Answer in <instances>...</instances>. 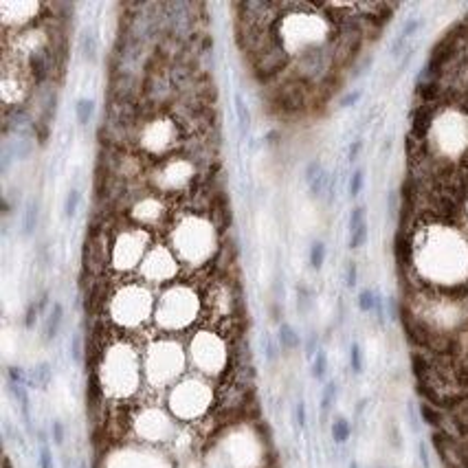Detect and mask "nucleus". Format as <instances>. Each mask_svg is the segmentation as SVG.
<instances>
[{
  "label": "nucleus",
  "instance_id": "obj_40",
  "mask_svg": "<svg viewBox=\"0 0 468 468\" xmlns=\"http://www.w3.org/2000/svg\"><path fill=\"white\" fill-rule=\"evenodd\" d=\"M79 468H88V466H86V462H79Z\"/></svg>",
  "mask_w": 468,
  "mask_h": 468
},
{
  "label": "nucleus",
  "instance_id": "obj_35",
  "mask_svg": "<svg viewBox=\"0 0 468 468\" xmlns=\"http://www.w3.org/2000/svg\"><path fill=\"white\" fill-rule=\"evenodd\" d=\"M363 97V93L361 91H352V93H347L345 97L341 99V106L343 108H349V106H356V101Z\"/></svg>",
  "mask_w": 468,
  "mask_h": 468
},
{
  "label": "nucleus",
  "instance_id": "obj_13",
  "mask_svg": "<svg viewBox=\"0 0 468 468\" xmlns=\"http://www.w3.org/2000/svg\"><path fill=\"white\" fill-rule=\"evenodd\" d=\"M352 436V427H349V422L345 418H337L332 422V439L337 444H345Z\"/></svg>",
  "mask_w": 468,
  "mask_h": 468
},
{
  "label": "nucleus",
  "instance_id": "obj_27",
  "mask_svg": "<svg viewBox=\"0 0 468 468\" xmlns=\"http://www.w3.org/2000/svg\"><path fill=\"white\" fill-rule=\"evenodd\" d=\"M7 376H9V385H25L27 382V376H25V372H22V367L11 365L7 370Z\"/></svg>",
  "mask_w": 468,
  "mask_h": 468
},
{
  "label": "nucleus",
  "instance_id": "obj_29",
  "mask_svg": "<svg viewBox=\"0 0 468 468\" xmlns=\"http://www.w3.org/2000/svg\"><path fill=\"white\" fill-rule=\"evenodd\" d=\"M406 37L405 35H398L394 42H391V46H389V53H391V58H400V55L405 53V49H406Z\"/></svg>",
  "mask_w": 468,
  "mask_h": 468
},
{
  "label": "nucleus",
  "instance_id": "obj_5",
  "mask_svg": "<svg viewBox=\"0 0 468 468\" xmlns=\"http://www.w3.org/2000/svg\"><path fill=\"white\" fill-rule=\"evenodd\" d=\"M280 106L288 112L299 110V108L304 106V97H301L299 88H295V91H292V88H281L280 91Z\"/></svg>",
  "mask_w": 468,
  "mask_h": 468
},
{
  "label": "nucleus",
  "instance_id": "obj_1",
  "mask_svg": "<svg viewBox=\"0 0 468 468\" xmlns=\"http://www.w3.org/2000/svg\"><path fill=\"white\" fill-rule=\"evenodd\" d=\"M439 82L437 79H418V86H415V94H418V99L422 103H427V106H431L433 101L439 97Z\"/></svg>",
  "mask_w": 468,
  "mask_h": 468
},
{
  "label": "nucleus",
  "instance_id": "obj_19",
  "mask_svg": "<svg viewBox=\"0 0 468 468\" xmlns=\"http://www.w3.org/2000/svg\"><path fill=\"white\" fill-rule=\"evenodd\" d=\"M325 187H330V174L323 169V172H321L319 176H316L314 181L310 183V196H312V198H319L321 193H323Z\"/></svg>",
  "mask_w": 468,
  "mask_h": 468
},
{
  "label": "nucleus",
  "instance_id": "obj_6",
  "mask_svg": "<svg viewBox=\"0 0 468 468\" xmlns=\"http://www.w3.org/2000/svg\"><path fill=\"white\" fill-rule=\"evenodd\" d=\"M396 259H398L403 266H409L411 264V255H413V249H411V240L405 231H400L396 235Z\"/></svg>",
  "mask_w": 468,
  "mask_h": 468
},
{
  "label": "nucleus",
  "instance_id": "obj_41",
  "mask_svg": "<svg viewBox=\"0 0 468 468\" xmlns=\"http://www.w3.org/2000/svg\"><path fill=\"white\" fill-rule=\"evenodd\" d=\"M349 468H358V464H356V462H352V464H349Z\"/></svg>",
  "mask_w": 468,
  "mask_h": 468
},
{
  "label": "nucleus",
  "instance_id": "obj_24",
  "mask_svg": "<svg viewBox=\"0 0 468 468\" xmlns=\"http://www.w3.org/2000/svg\"><path fill=\"white\" fill-rule=\"evenodd\" d=\"M361 224H365V207H356V209H352V214H349V233L356 231Z\"/></svg>",
  "mask_w": 468,
  "mask_h": 468
},
{
  "label": "nucleus",
  "instance_id": "obj_28",
  "mask_svg": "<svg viewBox=\"0 0 468 468\" xmlns=\"http://www.w3.org/2000/svg\"><path fill=\"white\" fill-rule=\"evenodd\" d=\"M37 314H40V308H37L35 301H31V304L27 306V312H25V325H27V330H31L33 325H35Z\"/></svg>",
  "mask_w": 468,
  "mask_h": 468
},
{
  "label": "nucleus",
  "instance_id": "obj_30",
  "mask_svg": "<svg viewBox=\"0 0 468 468\" xmlns=\"http://www.w3.org/2000/svg\"><path fill=\"white\" fill-rule=\"evenodd\" d=\"M70 358L75 363H82V339H79V334L70 339Z\"/></svg>",
  "mask_w": 468,
  "mask_h": 468
},
{
  "label": "nucleus",
  "instance_id": "obj_8",
  "mask_svg": "<svg viewBox=\"0 0 468 468\" xmlns=\"http://www.w3.org/2000/svg\"><path fill=\"white\" fill-rule=\"evenodd\" d=\"M277 339H280V345L286 352H290V349H297L301 345V339L299 334L295 332V328L288 323H281L280 325V332H277Z\"/></svg>",
  "mask_w": 468,
  "mask_h": 468
},
{
  "label": "nucleus",
  "instance_id": "obj_37",
  "mask_svg": "<svg viewBox=\"0 0 468 468\" xmlns=\"http://www.w3.org/2000/svg\"><path fill=\"white\" fill-rule=\"evenodd\" d=\"M361 150H363V141H361V139L352 141V145L347 148V158H349V160H356L358 154H361Z\"/></svg>",
  "mask_w": 468,
  "mask_h": 468
},
{
  "label": "nucleus",
  "instance_id": "obj_23",
  "mask_svg": "<svg viewBox=\"0 0 468 468\" xmlns=\"http://www.w3.org/2000/svg\"><path fill=\"white\" fill-rule=\"evenodd\" d=\"M363 183H365V174H363V169H356L352 174V178H349V196L356 198L363 189Z\"/></svg>",
  "mask_w": 468,
  "mask_h": 468
},
{
  "label": "nucleus",
  "instance_id": "obj_3",
  "mask_svg": "<svg viewBox=\"0 0 468 468\" xmlns=\"http://www.w3.org/2000/svg\"><path fill=\"white\" fill-rule=\"evenodd\" d=\"M62 319H64V308H62V304H53V308H51V314H49V319H46V328H44V341H53V339L58 337V332H60V325H62Z\"/></svg>",
  "mask_w": 468,
  "mask_h": 468
},
{
  "label": "nucleus",
  "instance_id": "obj_17",
  "mask_svg": "<svg viewBox=\"0 0 468 468\" xmlns=\"http://www.w3.org/2000/svg\"><path fill=\"white\" fill-rule=\"evenodd\" d=\"M79 200H82V196H79L77 189H70V191L66 193V200H64L66 218H75V214H77V209H79Z\"/></svg>",
  "mask_w": 468,
  "mask_h": 468
},
{
  "label": "nucleus",
  "instance_id": "obj_36",
  "mask_svg": "<svg viewBox=\"0 0 468 468\" xmlns=\"http://www.w3.org/2000/svg\"><path fill=\"white\" fill-rule=\"evenodd\" d=\"M418 455H420V462H422V468H431V457H429V448L424 442L418 444Z\"/></svg>",
  "mask_w": 468,
  "mask_h": 468
},
{
  "label": "nucleus",
  "instance_id": "obj_11",
  "mask_svg": "<svg viewBox=\"0 0 468 468\" xmlns=\"http://www.w3.org/2000/svg\"><path fill=\"white\" fill-rule=\"evenodd\" d=\"M51 378H53V372H51V365L49 363H40V365L33 370V376H31V385L40 387V389H46L51 382Z\"/></svg>",
  "mask_w": 468,
  "mask_h": 468
},
{
  "label": "nucleus",
  "instance_id": "obj_14",
  "mask_svg": "<svg viewBox=\"0 0 468 468\" xmlns=\"http://www.w3.org/2000/svg\"><path fill=\"white\" fill-rule=\"evenodd\" d=\"M325 372H328V356H325V352H316V356L312 358V370L310 374L312 378H316V380H323L325 378Z\"/></svg>",
  "mask_w": 468,
  "mask_h": 468
},
{
  "label": "nucleus",
  "instance_id": "obj_34",
  "mask_svg": "<svg viewBox=\"0 0 468 468\" xmlns=\"http://www.w3.org/2000/svg\"><path fill=\"white\" fill-rule=\"evenodd\" d=\"M316 345H319V337H316V332H310V337H308V341H306V356L308 358H314L316 356Z\"/></svg>",
  "mask_w": 468,
  "mask_h": 468
},
{
  "label": "nucleus",
  "instance_id": "obj_21",
  "mask_svg": "<svg viewBox=\"0 0 468 468\" xmlns=\"http://www.w3.org/2000/svg\"><path fill=\"white\" fill-rule=\"evenodd\" d=\"M365 242H367V222L358 226L356 231H352V235H349V249H361Z\"/></svg>",
  "mask_w": 468,
  "mask_h": 468
},
{
  "label": "nucleus",
  "instance_id": "obj_16",
  "mask_svg": "<svg viewBox=\"0 0 468 468\" xmlns=\"http://www.w3.org/2000/svg\"><path fill=\"white\" fill-rule=\"evenodd\" d=\"M308 257H310V266L319 271V268L323 266V262H325V244L323 242H312Z\"/></svg>",
  "mask_w": 468,
  "mask_h": 468
},
{
  "label": "nucleus",
  "instance_id": "obj_32",
  "mask_svg": "<svg viewBox=\"0 0 468 468\" xmlns=\"http://www.w3.org/2000/svg\"><path fill=\"white\" fill-rule=\"evenodd\" d=\"M51 436H53V442L58 444V446H62V444H64V424L60 422V420H53V427H51Z\"/></svg>",
  "mask_w": 468,
  "mask_h": 468
},
{
  "label": "nucleus",
  "instance_id": "obj_38",
  "mask_svg": "<svg viewBox=\"0 0 468 468\" xmlns=\"http://www.w3.org/2000/svg\"><path fill=\"white\" fill-rule=\"evenodd\" d=\"M406 413H409V424H411V429H413V431L418 433L420 422H418V415H415V406H413V403L406 405Z\"/></svg>",
  "mask_w": 468,
  "mask_h": 468
},
{
  "label": "nucleus",
  "instance_id": "obj_20",
  "mask_svg": "<svg viewBox=\"0 0 468 468\" xmlns=\"http://www.w3.org/2000/svg\"><path fill=\"white\" fill-rule=\"evenodd\" d=\"M349 367H352L354 374L363 372V352L358 343H352V347H349Z\"/></svg>",
  "mask_w": 468,
  "mask_h": 468
},
{
  "label": "nucleus",
  "instance_id": "obj_15",
  "mask_svg": "<svg viewBox=\"0 0 468 468\" xmlns=\"http://www.w3.org/2000/svg\"><path fill=\"white\" fill-rule=\"evenodd\" d=\"M334 400H337V382L330 380L328 385H325L323 394H321V413H328V411L332 409Z\"/></svg>",
  "mask_w": 468,
  "mask_h": 468
},
{
  "label": "nucleus",
  "instance_id": "obj_26",
  "mask_svg": "<svg viewBox=\"0 0 468 468\" xmlns=\"http://www.w3.org/2000/svg\"><path fill=\"white\" fill-rule=\"evenodd\" d=\"M292 415H295V424L299 429H306V422H308V415H306V403L304 400H299V403L295 405V411H292Z\"/></svg>",
  "mask_w": 468,
  "mask_h": 468
},
{
  "label": "nucleus",
  "instance_id": "obj_2",
  "mask_svg": "<svg viewBox=\"0 0 468 468\" xmlns=\"http://www.w3.org/2000/svg\"><path fill=\"white\" fill-rule=\"evenodd\" d=\"M420 418H422V422H427L433 431H436V429H444V424H446V415H444V411L437 409V406H433V405H429V403L420 405Z\"/></svg>",
  "mask_w": 468,
  "mask_h": 468
},
{
  "label": "nucleus",
  "instance_id": "obj_9",
  "mask_svg": "<svg viewBox=\"0 0 468 468\" xmlns=\"http://www.w3.org/2000/svg\"><path fill=\"white\" fill-rule=\"evenodd\" d=\"M75 115H77L79 125H88L94 115V101L93 99H79V101L75 103Z\"/></svg>",
  "mask_w": 468,
  "mask_h": 468
},
{
  "label": "nucleus",
  "instance_id": "obj_12",
  "mask_svg": "<svg viewBox=\"0 0 468 468\" xmlns=\"http://www.w3.org/2000/svg\"><path fill=\"white\" fill-rule=\"evenodd\" d=\"M31 73L35 77V82H44L49 75V62H46L44 53H35L31 55Z\"/></svg>",
  "mask_w": 468,
  "mask_h": 468
},
{
  "label": "nucleus",
  "instance_id": "obj_39",
  "mask_svg": "<svg viewBox=\"0 0 468 468\" xmlns=\"http://www.w3.org/2000/svg\"><path fill=\"white\" fill-rule=\"evenodd\" d=\"M264 341H266V345H264V347H266V358H268V361H275V356H277V349H275V345H273V341H271V339H264Z\"/></svg>",
  "mask_w": 468,
  "mask_h": 468
},
{
  "label": "nucleus",
  "instance_id": "obj_10",
  "mask_svg": "<svg viewBox=\"0 0 468 468\" xmlns=\"http://www.w3.org/2000/svg\"><path fill=\"white\" fill-rule=\"evenodd\" d=\"M79 49H82L84 58L91 60V62L97 58V37H94V33L91 29H86L82 33V37H79Z\"/></svg>",
  "mask_w": 468,
  "mask_h": 468
},
{
  "label": "nucleus",
  "instance_id": "obj_25",
  "mask_svg": "<svg viewBox=\"0 0 468 468\" xmlns=\"http://www.w3.org/2000/svg\"><path fill=\"white\" fill-rule=\"evenodd\" d=\"M37 464L40 468H53V455H51L49 444H42L40 453H37Z\"/></svg>",
  "mask_w": 468,
  "mask_h": 468
},
{
  "label": "nucleus",
  "instance_id": "obj_33",
  "mask_svg": "<svg viewBox=\"0 0 468 468\" xmlns=\"http://www.w3.org/2000/svg\"><path fill=\"white\" fill-rule=\"evenodd\" d=\"M356 280H358V268L354 262L347 264V271H345V283H347V288H354L356 286Z\"/></svg>",
  "mask_w": 468,
  "mask_h": 468
},
{
  "label": "nucleus",
  "instance_id": "obj_4",
  "mask_svg": "<svg viewBox=\"0 0 468 468\" xmlns=\"http://www.w3.org/2000/svg\"><path fill=\"white\" fill-rule=\"evenodd\" d=\"M235 115H238V130H240V136L244 139V134H247L249 125H250V112H249V106L247 101H244V94L242 93H235Z\"/></svg>",
  "mask_w": 468,
  "mask_h": 468
},
{
  "label": "nucleus",
  "instance_id": "obj_22",
  "mask_svg": "<svg viewBox=\"0 0 468 468\" xmlns=\"http://www.w3.org/2000/svg\"><path fill=\"white\" fill-rule=\"evenodd\" d=\"M422 25H424V20L422 18H409V20L403 25V31H400V35H405L406 40H409L411 35H415L420 29H422Z\"/></svg>",
  "mask_w": 468,
  "mask_h": 468
},
{
  "label": "nucleus",
  "instance_id": "obj_7",
  "mask_svg": "<svg viewBox=\"0 0 468 468\" xmlns=\"http://www.w3.org/2000/svg\"><path fill=\"white\" fill-rule=\"evenodd\" d=\"M40 207H37V200H29L25 207V218H22V235L25 238H31L33 231L37 226V214H40Z\"/></svg>",
  "mask_w": 468,
  "mask_h": 468
},
{
  "label": "nucleus",
  "instance_id": "obj_18",
  "mask_svg": "<svg viewBox=\"0 0 468 468\" xmlns=\"http://www.w3.org/2000/svg\"><path fill=\"white\" fill-rule=\"evenodd\" d=\"M358 308L363 312H372L376 308V295L374 290H370V288H363L361 292H358Z\"/></svg>",
  "mask_w": 468,
  "mask_h": 468
},
{
  "label": "nucleus",
  "instance_id": "obj_31",
  "mask_svg": "<svg viewBox=\"0 0 468 468\" xmlns=\"http://www.w3.org/2000/svg\"><path fill=\"white\" fill-rule=\"evenodd\" d=\"M321 172H323V167H321L319 160H310V163L306 165V181H308V185H310L312 181H314L316 176H319Z\"/></svg>",
  "mask_w": 468,
  "mask_h": 468
}]
</instances>
